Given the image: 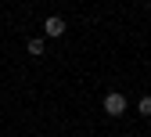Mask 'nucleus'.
Segmentation results:
<instances>
[{
    "label": "nucleus",
    "instance_id": "f257e3e1",
    "mask_svg": "<svg viewBox=\"0 0 151 137\" xmlns=\"http://www.w3.org/2000/svg\"><path fill=\"white\" fill-rule=\"evenodd\" d=\"M126 108H129L126 94H119V90H108V94H104V115L119 119V115H126Z\"/></svg>",
    "mask_w": 151,
    "mask_h": 137
},
{
    "label": "nucleus",
    "instance_id": "39448f33",
    "mask_svg": "<svg viewBox=\"0 0 151 137\" xmlns=\"http://www.w3.org/2000/svg\"><path fill=\"white\" fill-rule=\"evenodd\" d=\"M147 11H151V0H147Z\"/></svg>",
    "mask_w": 151,
    "mask_h": 137
},
{
    "label": "nucleus",
    "instance_id": "20e7f679",
    "mask_svg": "<svg viewBox=\"0 0 151 137\" xmlns=\"http://www.w3.org/2000/svg\"><path fill=\"white\" fill-rule=\"evenodd\" d=\"M137 112L144 115V119H151V94H144L140 101H137Z\"/></svg>",
    "mask_w": 151,
    "mask_h": 137
},
{
    "label": "nucleus",
    "instance_id": "f03ea898",
    "mask_svg": "<svg viewBox=\"0 0 151 137\" xmlns=\"http://www.w3.org/2000/svg\"><path fill=\"white\" fill-rule=\"evenodd\" d=\"M43 33L50 36V40H58V36H65V18H58V14H50L47 22H43Z\"/></svg>",
    "mask_w": 151,
    "mask_h": 137
},
{
    "label": "nucleus",
    "instance_id": "7ed1b4c3",
    "mask_svg": "<svg viewBox=\"0 0 151 137\" xmlns=\"http://www.w3.org/2000/svg\"><path fill=\"white\" fill-rule=\"evenodd\" d=\"M25 51H29V54H32V58H43V54H47V43H43V40H40V36H32V40H29V43H25Z\"/></svg>",
    "mask_w": 151,
    "mask_h": 137
}]
</instances>
